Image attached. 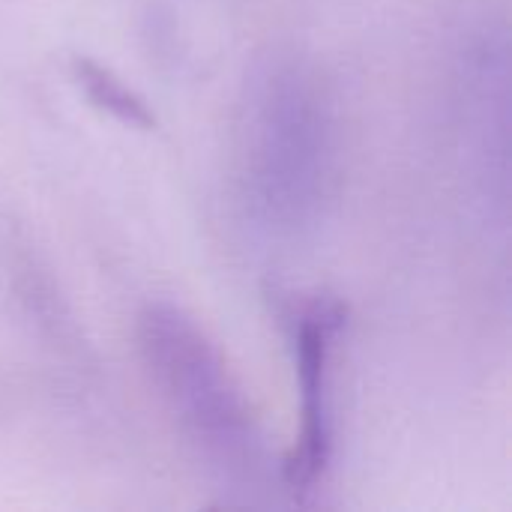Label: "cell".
Wrapping results in <instances>:
<instances>
[{"mask_svg":"<svg viewBox=\"0 0 512 512\" xmlns=\"http://www.w3.org/2000/svg\"><path fill=\"white\" fill-rule=\"evenodd\" d=\"M240 183L276 234L315 225L333 171V111L321 78L300 60H270L240 105Z\"/></svg>","mask_w":512,"mask_h":512,"instance_id":"6da1fadb","label":"cell"},{"mask_svg":"<svg viewBox=\"0 0 512 512\" xmlns=\"http://www.w3.org/2000/svg\"><path fill=\"white\" fill-rule=\"evenodd\" d=\"M138 342L156 390L201 459L231 489L258 492L270 471L264 435L219 345L174 303L144 309Z\"/></svg>","mask_w":512,"mask_h":512,"instance_id":"7a4b0ae2","label":"cell"},{"mask_svg":"<svg viewBox=\"0 0 512 512\" xmlns=\"http://www.w3.org/2000/svg\"><path fill=\"white\" fill-rule=\"evenodd\" d=\"M348 324V306L333 294H315L294 303L288 315L294 366L300 378V435L279 465L291 492H312L336 456L333 360Z\"/></svg>","mask_w":512,"mask_h":512,"instance_id":"3957f363","label":"cell"},{"mask_svg":"<svg viewBox=\"0 0 512 512\" xmlns=\"http://www.w3.org/2000/svg\"><path fill=\"white\" fill-rule=\"evenodd\" d=\"M72 78L87 96L90 105L111 114L114 120L132 126V129H156V114L147 105V99L132 90L114 69L96 63L93 57H72Z\"/></svg>","mask_w":512,"mask_h":512,"instance_id":"277c9868","label":"cell"}]
</instances>
